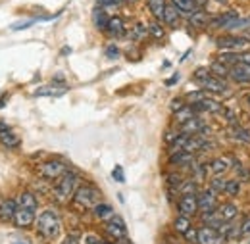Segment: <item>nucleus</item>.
<instances>
[{"instance_id":"obj_3","label":"nucleus","mask_w":250,"mask_h":244,"mask_svg":"<svg viewBox=\"0 0 250 244\" xmlns=\"http://www.w3.org/2000/svg\"><path fill=\"white\" fill-rule=\"evenodd\" d=\"M100 192L98 188H94L93 184H79V188L75 190V196H73V202L81 208H94L98 202H100Z\"/></svg>"},{"instance_id":"obj_55","label":"nucleus","mask_w":250,"mask_h":244,"mask_svg":"<svg viewBox=\"0 0 250 244\" xmlns=\"http://www.w3.org/2000/svg\"><path fill=\"white\" fill-rule=\"evenodd\" d=\"M4 131H10V125H8L6 122H2V120H0V133H4Z\"/></svg>"},{"instance_id":"obj_56","label":"nucleus","mask_w":250,"mask_h":244,"mask_svg":"<svg viewBox=\"0 0 250 244\" xmlns=\"http://www.w3.org/2000/svg\"><path fill=\"white\" fill-rule=\"evenodd\" d=\"M241 37H245V39H247V41L250 42V25L245 31H241Z\"/></svg>"},{"instance_id":"obj_34","label":"nucleus","mask_w":250,"mask_h":244,"mask_svg":"<svg viewBox=\"0 0 250 244\" xmlns=\"http://www.w3.org/2000/svg\"><path fill=\"white\" fill-rule=\"evenodd\" d=\"M146 35H148V27H146L143 21H137V23L133 25L131 33H129V37H131L133 41H143Z\"/></svg>"},{"instance_id":"obj_40","label":"nucleus","mask_w":250,"mask_h":244,"mask_svg":"<svg viewBox=\"0 0 250 244\" xmlns=\"http://www.w3.org/2000/svg\"><path fill=\"white\" fill-rule=\"evenodd\" d=\"M204 98H206V91H196V92L187 94V100L190 102V104H200Z\"/></svg>"},{"instance_id":"obj_12","label":"nucleus","mask_w":250,"mask_h":244,"mask_svg":"<svg viewBox=\"0 0 250 244\" xmlns=\"http://www.w3.org/2000/svg\"><path fill=\"white\" fill-rule=\"evenodd\" d=\"M187 20H188V25H190V27H194V29H206V27L210 25L212 16H210L204 8H200V10H194L192 14H188Z\"/></svg>"},{"instance_id":"obj_49","label":"nucleus","mask_w":250,"mask_h":244,"mask_svg":"<svg viewBox=\"0 0 250 244\" xmlns=\"http://www.w3.org/2000/svg\"><path fill=\"white\" fill-rule=\"evenodd\" d=\"M169 106H171V110H173V112H177V110H181V108L185 106V102H183V98H175V100H171V104H169Z\"/></svg>"},{"instance_id":"obj_26","label":"nucleus","mask_w":250,"mask_h":244,"mask_svg":"<svg viewBox=\"0 0 250 244\" xmlns=\"http://www.w3.org/2000/svg\"><path fill=\"white\" fill-rule=\"evenodd\" d=\"M37 198L33 196L31 192H21L20 196H18V208H27V210H35L37 212Z\"/></svg>"},{"instance_id":"obj_50","label":"nucleus","mask_w":250,"mask_h":244,"mask_svg":"<svg viewBox=\"0 0 250 244\" xmlns=\"http://www.w3.org/2000/svg\"><path fill=\"white\" fill-rule=\"evenodd\" d=\"M98 2H100L102 8H104V6H118V4H122L125 0H98Z\"/></svg>"},{"instance_id":"obj_28","label":"nucleus","mask_w":250,"mask_h":244,"mask_svg":"<svg viewBox=\"0 0 250 244\" xmlns=\"http://www.w3.org/2000/svg\"><path fill=\"white\" fill-rule=\"evenodd\" d=\"M93 214L98 217V219H112L114 217V208L110 204H104V202H98L93 208Z\"/></svg>"},{"instance_id":"obj_58","label":"nucleus","mask_w":250,"mask_h":244,"mask_svg":"<svg viewBox=\"0 0 250 244\" xmlns=\"http://www.w3.org/2000/svg\"><path fill=\"white\" fill-rule=\"evenodd\" d=\"M125 2H137V0H125Z\"/></svg>"},{"instance_id":"obj_53","label":"nucleus","mask_w":250,"mask_h":244,"mask_svg":"<svg viewBox=\"0 0 250 244\" xmlns=\"http://www.w3.org/2000/svg\"><path fill=\"white\" fill-rule=\"evenodd\" d=\"M62 244H79V241H77V237H67V239H63Z\"/></svg>"},{"instance_id":"obj_60","label":"nucleus","mask_w":250,"mask_h":244,"mask_svg":"<svg viewBox=\"0 0 250 244\" xmlns=\"http://www.w3.org/2000/svg\"><path fill=\"white\" fill-rule=\"evenodd\" d=\"M104 244H112V243H104Z\"/></svg>"},{"instance_id":"obj_45","label":"nucleus","mask_w":250,"mask_h":244,"mask_svg":"<svg viewBox=\"0 0 250 244\" xmlns=\"http://www.w3.org/2000/svg\"><path fill=\"white\" fill-rule=\"evenodd\" d=\"M250 235V215L243 221V225L239 227V233H237V237H249Z\"/></svg>"},{"instance_id":"obj_9","label":"nucleus","mask_w":250,"mask_h":244,"mask_svg":"<svg viewBox=\"0 0 250 244\" xmlns=\"http://www.w3.org/2000/svg\"><path fill=\"white\" fill-rule=\"evenodd\" d=\"M177 210H179V214L192 217L198 212V198H196V194H183L179 198V202H177Z\"/></svg>"},{"instance_id":"obj_54","label":"nucleus","mask_w":250,"mask_h":244,"mask_svg":"<svg viewBox=\"0 0 250 244\" xmlns=\"http://www.w3.org/2000/svg\"><path fill=\"white\" fill-rule=\"evenodd\" d=\"M192 2H194L196 10H200V8H204V6H206V2H208V0H192Z\"/></svg>"},{"instance_id":"obj_27","label":"nucleus","mask_w":250,"mask_h":244,"mask_svg":"<svg viewBox=\"0 0 250 244\" xmlns=\"http://www.w3.org/2000/svg\"><path fill=\"white\" fill-rule=\"evenodd\" d=\"M0 142H2L6 148H18V146L21 144V139H20L18 135H14L12 129H10V131L0 133Z\"/></svg>"},{"instance_id":"obj_30","label":"nucleus","mask_w":250,"mask_h":244,"mask_svg":"<svg viewBox=\"0 0 250 244\" xmlns=\"http://www.w3.org/2000/svg\"><path fill=\"white\" fill-rule=\"evenodd\" d=\"M173 229H175L179 235H185L188 229H190V217L179 214L175 219H173Z\"/></svg>"},{"instance_id":"obj_42","label":"nucleus","mask_w":250,"mask_h":244,"mask_svg":"<svg viewBox=\"0 0 250 244\" xmlns=\"http://www.w3.org/2000/svg\"><path fill=\"white\" fill-rule=\"evenodd\" d=\"M235 171H237V175H239L241 181H250V171L247 167H243L241 163H237V162H235Z\"/></svg>"},{"instance_id":"obj_14","label":"nucleus","mask_w":250,"mask_h":244,"mask_svg":"<svg viewBox=\"0 0 250 244\" xmlns=\"http://www.w3.org/2000/svg\"><path fill=\"white\" fill-rule=\"evenodd\" d=\"M229 77L237 83H250V63L239 61L235 65H231L229 69Z\"/></svg>"},{"instance_id":"obj_10","label":"nucleus","mask_w":250,"mask_h":244,"mask_svg":"<svg viewBox=\"0 0 250 244\" xmlns=\"http://www.w3.org/2000/svg\"><path fill=\"white\" fill-rule=\"evenodd\" d=\"M196 198H198V210H202V212H212L218 208V194L212 188L198 192Z\"/></svg>"},{"instance_id":"obj_1","label":"nucleus","mask_w":250,"mask_h":244,"mask_svg":"<svg viewBox=\"0 0 250 244\" xmlns=\"http://www.w3.org/2000/svg\"><path fill=\"white\" fill-rule=\"evenodd\" d=\"M35 225H37V233L46 239V241H56L62 233V221H60V215L54 210H44L37 215L35 219Z\"/></svg>"},{"instance_id":"obj_7","label":"nucleus","mask_w":250,"mask_h":244,"mask_svg":"<svg viewBox=\"0 0 250 244\" xmlns=\"http://www.w3.org/2000/svg\"><path fill=\"white\" fill-rule=\"evenodd\" d=\"M198 85L202 87V91L206 92H214V94H227L229 89H227V85H225V81L223 79H219L216 75H208V77H204L202 81H198Z\"/></svg>"},{"instance_id":"obj_43","label":"nucleus","mask_w":250,"mask_h":244,"mask_svg":"<svg viewBox=\"0 0 250 244\" xmlns=\"http://www.w3.org/2000/svg\"><path fill=\"white\" fill-rule=\"evenodd\" d=\"M120 54H122V52H120V48H118L116 44H108V46H106V56H108L110 60H118Z\"/></svg>"},{"instance_id":"obj_29","label":"nucleus","mask_w":250,"mask_h":244,"mask_svg":"<svg viewBox=\"0 0 250 244\" xmlns=\"http://www.w3.org/2000/svg\"><path fill=\"white\" fill-rule=\"evenodd\" d=\"M198 106H200L202 112H210V114H221V112H223V106L219 104L218 100H212V98H208V96H206Z\"/></svg>"},{"instance_id":"obj_46","label":"nucleus","mask_w":250,"mask_h":244,"mask_svg":"<svg viewBox=\"0 0 250 244\" xmlns=\"http://www.w3.org/2000/svg\"><path fill=\"white\" fill-rule=\"evenodd\" d=\"M112 177H114L118 183H124V181H125L124 167H122V165H116V167H114V171H112Z\"/></svg>"},{"instance_id":"obj_16","label":"nucleus","mask_w":250,"mask_h":244,"mask_svg":"<svg viewBox=\"0 0 250 244\" xmlns=\"http://www.w3.org/2000/svg\"><path fill=\"white\" fill-rule=\"evenodd\" d=\"M18 210V200L14 198H0V221H12Z\"/></svg>"},{"instance_id":"obj_38","label":"nucleus","mask_w":250,"mask_h":244,"mask_svg":"<svg viewBox=\"0 0 250 244\" xmlns=\"http://www.w3.org/2000/svg\"><path fill=\"white\" fill-rule=\"evenodd\" d=\"M223 192H227V194H231V196H237V194L241 192V183H239V181H225Z\"/></svg>"},{"instance_id":"obj_17","label":"nucleus","mask_w":250,"mask_h":244,"mask_svg":"<svg viewBox=\"0 0 250 244\" xmlns=\"http://www.w3.org/2000/svg\"><path fill=\"white\" fill-rule=\"evenodd\" d=\"M162 23L167 25V27H177L181 23V12L171 4L167 2L166 6V12H164V18H162Z\"/></svg>"},{"instance_id":"obj_57","label":"nucleus","mask_w":250,"mask_h":244,"mask_svg":"<svg viewBox=\"0 0 250 244\" xmlns=\"http://www.w3.org/2000/svg\"><path fill=\"white\" fill-rule=\"evenodd\" d=\"M214 2H218V4H227L229 0H214Z\"/></svg>"},{"instance_id":"obj_23","label":"nucleus","mask_w":250,"mask_h":244,"mask_svg":"<svg viewBox=\"0 0 250 244\" xmlns=\"http://www.w3.org/2000/svg\"><path fill=\"white\" fill-rule=\"evenodd\" d=\"M175 114V122L177 123H183L188 122V120H192V118H196L198 116V112H196V108L192 106V104H188V106H183L181 110H177V112H173Z\"/></svg>"},{"instance_id":"obj_32","label":"nucleus","mask_w":250,"mask_h":244,"mask_svg":"<svg viewBox=\"0 0 250 244\" xmlns=\"http://www.w3.org/2000/svg\"><path fill=\"white\" fill-rule=\"evenodd\" d=\"M65 92V87H56V85H50V87H41L33 92L35 96H62Z\"/></svg>"},{"instance_id":"obj_4","label":"nucleus","mask_w":250,"mask_h":244,"mask_svg":"<svg viewBox=\"0 0 250 244\" xmlns=\"http://www.w3.org/2000/svg\"><path fill=\"white\" fill-rule=\"evenodd\" d=\"M69 169H67V165L60 162V160H50V162H46V163H42L41 167H39V173H41V177H44V179H50V181H58L62 175H65Z\"/></svg>"},{"instance_id":"obj_52","label":"nucleus","mask_w":250,"mask_h":244,"mask_svg":"<svg viewBox=\"0 0 250 244\" xmlns=\"http://www.w3.org/2000/svg\"><path fill=\"white\" fill-rule=\"evenodd\" d=\"M177 81H179V73H175L171 79H167V81H166V85H167V87H171V85H175Z\"/></svg>"},{"instance_id":"obj_44","label":"nucleus","mask_w":250,"mask_h":244,"mask_svg":"<svg viewBox=\"0 0 250 244\" xmlns=\"http://www.w3.org/2000/svg\"><path fill=\"white\" fill-rule=\"evenodd\" d=\"M37 20H29V21H18V23H12L10 25V31H21V29H27V27H31L33 23H35Z\"/></svg>"},{"instance_id":"obj_22","label":"nucleus","mask_w":250,"mask_h":244,"mask_svg":"<svg viewBox=\"0 0 250 244\" xmlns=\"http://www.w3.org/2000/svg\"><path fill=\"white\" fill-rule=\"evenodd\" d=\"M93 21H94V27H96V29L106 33V29H108V21H110V16L106 14L104 8H98V10H94Z\"/></svg>"},{"instance_id":"obj_48","label":"nucleus","mask_w":250,"mask_h":244,"mask_svg":"<svg viewBox=\"0 0 250 244\" xmlns=\"http://www.w3.org/2000/svg\"><path fill=\"white\" fill-rule=\"evenodd\" d=\"M183 237L187 239L188 243H194V241L198 239V229H192V227H190V229H188V231L185 233V235H183Z\"/></svg>"},{"instance_id":"obj_19","label":"nucleus","mask_w":250,"mask_h":244,"mask_svg":"<svg viewBox=\"0 0 250 244\" xmlns=\"http://www.w3.org/2000/svg\"><path fill=\"white\" fill-rule=\"evenodd\" d=\"M106 33L114 39H120L125 35V23L120 16H110V21H108V29Z\"/></svg>"},{"instance_id":"obj_15","label":"nucleus","mask_w":250,"mask_h":244,"mask_svg":"<svg viewBox=\"0 0 250 244\" xmlns=\"http://www.w3.org/2000/svg\"><path fill=\"white\" fill-rule=\"evenodd\" d=\"M233 165H235V160L233 158H216V160H212L208 163V171L214 173V175H221V173L233 169Z\"/></svg>"},{"instance_id":"obj_21","label":"nucleus","mask_w":250,"mask_h":244,"mask_svg":"<svg viewBox=\"0 0 250 244\" xmlns=\"http://www.w3.org/2000/svg\"><path fill=\"white\" fill-rule=\"evenodd\" d=\"M229 135L233 137V141H237L241 144H250V133L245 127H241V125H231Z\"/></svg>"},{"instance_id":"obj_31","label":"nucleus","mask_w":250,"mask_h":244,"mask_svg":"<svg viewBox=\"0 0 250 244\" xmlns=\"http://www.w3.org/2000/svg\"><path fill=\"white\" fill-rule=\"evenodd\" d=\"M229 65H225L223 61L219 60H214L212 63H210V71H212V75H216V77H219V79H223V77H229Z\"/></svg>"},{"instance_id":"obj_20","label":"nucleus","mask_w":250,"mask_h":244,"mask_svg":"<svg viewBox=\"0 0 250 244\" xmlns=\"http://www.w3.org/2000/svg\"><path fill=\"white\" fill-rule=\"evenodd\" d=\"M194 162L192 154L185 152V150H177V152H171L169 156V163L173 165H185V167H190V163Z\"/></svg>"},{"instance_id":"obj_11","label":"nucleus","mask_w":250,"mask_h":244,"mask_svg":"<svg viewBox=\"0 0 250 244\" xmlns=\"http://www.w3.org/2000/svg\"><path fill=\"white\" fill-rule=\"evenodd\" d=\"M196 243L198 244H221L223 243V237L219 235L218 229L204 225V227L198 229V239H196Z\"/></svg>"},{"instance_id":"obj_39","label":"nucleus","mask_w":250,"mask_h":244,"mask_svg":"<svg viewBox=\"0 0 250 244\" xmlns=\"http://www.w3.org/2000/svg\"><path fill=\"white\" fill-rule=\"evenodd\" d=\"M166 181H167V184H169L171 188H179V184L183 183V179H181L179 173H167V175H166Z\"/></svg>"},{"instance_id":"obj_33","label":"nucleus","mask_w":250,"mask_h":244,"mask_svg":"<svg viewBox=\"0 0 250 244\" xmlns=\"http://www.w3.org/2000/svg\"><path fill=\"white\" fill-rule=\"evenodd\" d=\"M216 60L223 61L225 65H235V63H239V52H233V50H221L218 56H216Z\"/></svg>"},{"instance_id":"obj_61","label":"nucleus","mask_w":250,"mask_h":244,"mask_svg":"<svg viewBox=\"0 0 250 244\" xmlns=\"http://www.w3.org/2000/svg\"><path fill=\"white\" fill-rule=\"evenodd\" d=\"M249 102H250V98H249Z\"/></svg>"},{"instance_id":"obj_24","label":"nucleus","mask_w":250,"mask_h":244,"mask_svg":"<svg viewBox=\"0 0 250 244\" xmlns=\"http://www.w3.org/2000/svg\"><path fill=\"white\" fill-rule=\"evenodd\" d=\"M146 4H148L150 14L154 16V20L162 21L164 12H166V6H167V0H146Z\"/></svg>"},{"instance_id":"obj_2","label":"nucleus","mask_w":250,"mask_h":244,"mask_svg":"<svg viewBox=\"0 0 250 244\" xmlns=\"http://www.w3.org/2000/svg\"><path fill=\"white\" fill-rule=\"evenodd\" d=\"M77 188H79V177L73 171H67L65 175H62L58 179V183L54 184V196H56L58 202L65 204L75 196Z\"/></svg>"},{"instance_id":"obj_5","label":"nucleus","mask_w":250,"mask_h":244,"mask_svg":"<svg viewBox=\"0 0 250 244\" xmlns=\"http://www.w3.org/2000/svg\"><path fill=\"white\" fill-rule=\"evenodd\" d=\"M250 42L245 39V37H241V35H223V37H219L216 39V46H218L219 50H233V52H239V50H243L245 46H249Z\"/></svg>"},{"instance_id":"obj_59","label":"nucleus","mask_w":250,"mask_h":244,"mask_svg":"<svg viewBox=\"0 0 250 244\" xmlns=\"http://www.w3.org/2000/svg\"><path fill=\"white\" fill-rule=\"evenodd\" d=\"M16 244H25V243H16Z\"/></svg>"},{"instance_id":"obj_18","label":"nucleus","mask_w":250,"mask_h":244,"mask_svg":"<svg viewBox=\"0 0 250 244\" xmlns=\"http://www.w3.org/2000/svg\"><path fill=\"white\" fill-rule=\"evenodd\" d=\"M179 131L185 133V135H200V133L206 131V123L196 116V118H192V120H188V122L183 123V125L179 127Z\"/></svg>"},{"instance_id":"obj_41","label":"nucleus","mask_w":250,"mask_h":244,"mask_svg":"<svg viewBox=\"0 0 250 244\" xmlns=\"http://www.w3.org/2000/svg\"><path fill=\"white\" fill-rule=\"evenodd\" d=\"M210 188H212L216 194H218V192H223V188H225V181H223L219 175H216V177L210 181Z\"/></svg>"},{"instance_id":"obj_36","label":"nucleus","mask_w":250,"mask_h":244,"mask_svg":"<svg viewBox=\"0 0 250 244\" xmlns=\"http://www.w3.org/2000/svg\"><path fill=\"white\" fill-rule=\"evenodd\" d=\"M146 27H148V35H150V37H154V39H164L166 31H164V23H162V21L154 20V21H150Z\"/></svg>"},{"instance_id":"obj_37","label":"nucleus","mask_w":250,"mask_h":244,"mask_svg":"<svg viewBox=\"0 0 250 244\" xmlns=\"http://www.w3.org/2000/svg\"><path fill=\"white\" fill-rule=\"evenodd\" d=\"M196 190H198V184L196 181H183V183L179 184V188H177V192L183 196V194H196Z\"/></svg>"},{"instance_id":"obj_6","label":"nucleus","mask_w":250,"mask_h":244,"mask_svg":"<svg viewBox=\"0 0 250 244\" xmlns=\"http://www.w3.org/2000/svg\"><path fill=\"white\" fill-rule=\"evenodd\" d=\"M239 18V12L235 10H227V12H221V14H214L212 20H210V29H221V31H229V27L233 25V21Z\"/></svg>"},{"instance_id":"obj_51","label":"nucleus","mask_w":250,"mask_h":244,"mask_svg":"<svg viewBox=\"0 0 250 244\" xmlns=\"http://www.w3.org/2000/svg\"><path fill=\"white\" fill-rule=\"evenodd\" d=\"M239 61H245V63H250V50H245V52H239Z\"/></svg>"},{"instance_id":"obj_8","label":"nucleus","mask_w":250,"mask_h":244,"mask_svg":"<svg viewBox=\"0 0 250 244\" xmlns=\"http://www.w3.org/2000/svg\"><path fill=\"white\" fill-rule=\"evenodd\" d=\"M106 233H108L112 239H116V241L125 239V235H127L125 221L120 217V215H114V217H112V219H108V223H106Z\"/></svg>"},{"instance_id":"obj_47","label":"nucleus","mask_w":250,"mask_h":244,"mask_svg":"<svg viewBox=\"0 0 250 244\" xmlns=\"http://www.w3.org/2000/svg\"><path fill=\"white\" fill-rule=\"evenodd\" d=\"M83 243H85V244H104V241H102L98 235H93V233H89V235H85Z\"/></svg>"},{"instance_id":"obj_13","label":"nucleus","mask_w":250,"mask_h":244,"mask_svg":"<svg viewBox=\"0 0 250 244\" xmlns=\"http://www.w3.org/2000/svg\"><path fill=\"white\" fill-rule=\"evenodd\" d=\"M37 215H35V210H27V208H18L16 210V215H14V225L20 227V229H25V227H31L35 223Z\"/></svg>"},{"instance_id":"obj_25","label":"nucleus","mask_w":250,"mask_h":244,"mask_svg":"<svg viewBox=\"0 0 250 244\" xmlns=\"http://www.w3.org/2000/svg\"><path fill=\"white\" fill-rule=\"evenodd\" d=\"M218 212L221 215V219H223V223H229V221H233L237 215H239V210H237V206L235 204H221L218 206Z\"/></svg>"},{"instance_id":"obj_35","label":"nucleus","mask_w":250,"mask_h":244,"mask_svg":"<svg viewBox=\"0 0 250 244\" xmlns=\"http://www.w3.org/2000/svg\"><path fill=\"white\" fill-rule=\"evenodd\" d=\"M169 2H171V4L181 12V14H187V16L196 10V6H194V2H192V0H169Z\"/></svg>"}]
</instances>
